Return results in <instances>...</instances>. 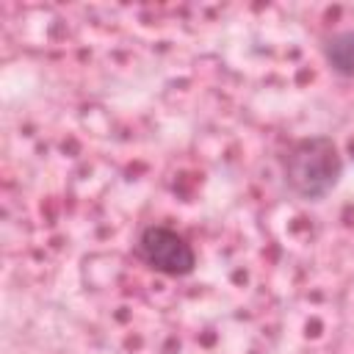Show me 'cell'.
Returning <instances> with one entry per match:
<instances>
[{"label": "cell", "mask_w": 354, "mask_h": 354, "mask_svg": "<svg viewBox=\"0 0 354 354\" xmlns=\"http://www.w3.org/2000/svg\"><path fill=\"white\" fill-rule=\"evenodd\" d=\"M343 177V155L332 136H304L282 155V180L304 202H321Z\"/></svg>", "instance_id": "6da1fadb"}, {"label": "cell", "mask_w": 354, "mask_h": 354, "mask_svg": "<svg viewBox=\"0 0 354 354\" xmlns=\"http://www.w3.org/2000/svg\"><path fill=\"white\" fill-rule=\"evenodd\" d=\"M136 257L163 277H188L196 268V252L188 238L166 224H149L138 232Z\"/></svg>", "instance_id": "7a4b0ae2"}, {"label": "cell", "mask_w": 354, "mask_h": 354, "mask_svg": "<svg viewBox=\"0 0 354 354\" xmlns=\"http://www.w3.org/2000/svg\"><path fill=\"white\" fill-rule=\"evenodd\" d=\"M326 66L340 77H354V28L335 30L321 44Z\"/></svg>", "instance_id": "3957f363"}]
</instances>
